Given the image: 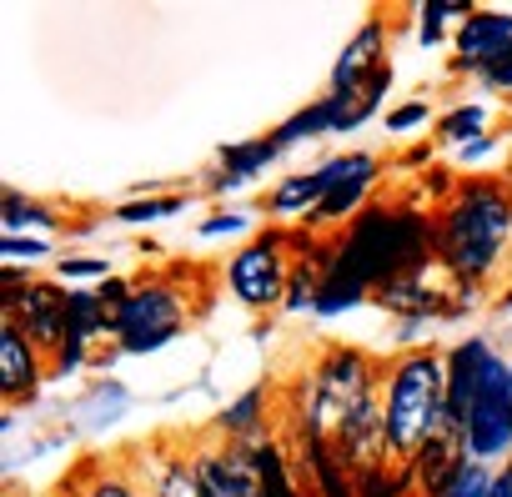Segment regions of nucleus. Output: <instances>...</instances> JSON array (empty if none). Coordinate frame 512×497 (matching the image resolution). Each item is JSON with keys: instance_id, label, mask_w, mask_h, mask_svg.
Here are the masks:
<instances>
[{"instance_id": "29", "label": "nucleus", "mask_w": 512, "mask_h": 497, "mask_svg": "<svg viewBox=\"0 0 512 497\" xmlns=\"http://www.w3.org/2000/svg\"><path fill=\"white\" fill-rule=\"evenodd\" d=\"M176 211H181V196H146V201L116 206V221L136 226V221H156V216H176Z\"/></svg>"}, {"instance_id": "39", "label": "nucleus", "mask_w": 512, "mask_h": 497, "mask_svg": "<svg viewBox=\"0 0 512 497\" xmlns=\"http://www.w3.org/2000/svg\"><path fill=\"white\" fill-rule=\"evenodd\" d=\"M302 497H317V492H302Z\"/></svg>"}, {"instance_id": "5", "label": "nucleus", "mask_w": 512, "mask_h": 497, "mask_svg": "<svg viewBox=\"0 0 512 497\" xmlns=\"http://www.w3.org/2000/svg\"><path fill=\"white\" fill-rule=\"evenodd\" d=\"M181 332H186V302L166 282H136L131 297L111 312V337L131 357L156 352V347L176 342Z\"/></svg>"}, {"instance_id": "15", "label": "nucleus", "mask_w": 512, "mask_h": 497, "mask_svg": "<svg viewBox=\"0 0 512 497\" xmlns=\"http://www.w3.org/2000/svg\"><path fill=\"white\" fill-rule=\"evenodd\" d=\"M492 347L482 337H462L452 352H447V417L467 427V412L477 402V382H482V367H487Z\"/></svg>"}, {"instance_id": "7", "label": "nucleus", "mask_w": 512, "mask_h": 497, "mask_svg": "<svg viewBox=\"0 0 512 497\" xmlns=\"http://www.w3.org/2000/svg\"><path fill=\"white\" fill-rule=\"evenodd\" d=\"M292 287V267H287V236H262L241 246L226 262V292L241 307H282Z\"/></svg>"}, {"instance_id": "21", "label": "nucleus", "mask_w": 512, "mask_h": 497, "mask_svg": "<svg viewBox=\"0 0 512 497\" xmlns=\"http://www.w3.org/2000/svg\"><path fill=\"white\" fill-rule=\"evenodd\" d=\"M256 477H262V497H302L282 442H256Z\"/></svg>"}, {"instance_id": "16", "label": "nucleus", "mask_w": 512, "mask_h": 497, "mask_svg": "<svg viewBox=\"0 0 512 497\" xmlns=\"http://www.w3.org/2000/svg\"><path fill=\"white\" fill-rule=\"evenodd\" d=\"M302 462H307V472H312L317 497H357V472L342 462L337 442H327V437H302Z\"/></svg>"}, {"instance_id": "27", "label": "nucleus", "mask_w": 512, "mask_h": 497, "mask_svg": "<svg viewBox=\"0 0 512 497\" xmlns=\"http://www.w3.org/2000/svg\"><path fill=\"white\" fill-rule=\"evenodd\" d=\"M492 477H497V472H487V462H472V457H467V462H462V467H457L432 497H487Z\"/></svg>"}, {"instance_id": "32", "label": "nucleus", "mask_w": 512, "mask_h": 497, "mask_svg": "<svg viewBox=\"0 0 512 497\" xmlns=\"http://www.w3.org/2000/svg\"><path fill=\"white\" fill-rule=\"evenodd\" d=\"M21 226H56V216L26 196H6V231H21Z\"/></svg>"}, {"instance_id": "14", "label": "nucleus", "mask_w": 512, "mask_h": 497, "mask_svg": "<svg viewBox=\"0 0 512 497\" xmlns=\"http://www.w3.org/2000/svg\"><path fill=\"white\" fill-rule=\"evenodd\" d=\"M41 372H46V352L6 317L0 322V392H6V402H26L41 387Z\"/></svg>"}, {"instance_id": "2", "label": "nucleus", "mask_w": 512, "mask_h": 497, "mask_svg": "<svg viewBox=\"0 0 512 497\" xmlns=\"http://www.w3.org/2000/svg\"><path fill=\"white\" fill-rule=\"evenodd\" d=\"M512 246V191L492 176H467L442 221H437V262L452 282H482Z\"/></svg>"}, {"instance_id": "13", "label": "nucleus", "mask_w": 512, "mask_h": 497, "mask_svg": "<svg viewBox=\"0 0 512 497\" xmlns=\"http://www.w3.org/2000/svg\"><path fill=\"white\" fill-rule=\"evenodd\" d=\"M452 46H457V66H467V71L497 66L512 46V16L507 11H472L452 31Z\"/></svg>"}, {"instance_id": "23", "label": "nucleus", "mask_w": 512, "mask_h": 497, "mask_svg": "<svg viewBox=\"0 0 512 497\" xmlns=\"http://www.w3.org/2000/svg\"><path fill=\"white\" fill-rule=\"evenodd\" d=\"M151 497H201V482H196L191 457L166 452L161 467H156V477H151Z\"/></svg>"}, {"instance_id": "33", "label": "nucleus", "mask_w": 512, "mask_h": 497, "mask_svg": "<svg viewBox=\"0 0 512 497\" xmlns=\"http://www.w3.org/2000/svg\"><path fill=\"white\" fill-rule=\"evenodd\" d=\"M427 121H432L427 101H407V106H397V111H387V116H382V126H387L392 136H407V131L427 126Z\"/></svg>"}, {"instance_id": "24", "label": "nucleus", "mask_w": 512, "mask_h": 497, "mask_svg": "<svg viewBox=\"0 0 512 497\" xmlns=\"http://www.w3.org/2000/svg\"><path fill=\"white\" fill-rule=\"evenodd\" d=\"M372 292L362 282H347V277H322V292H317V317H337V312H352L357 302H367Z\"/></svg>"}, {"instance_id": "37", "label": "nucleus", "mask_w": 512, "mask_h": 497, "mask_svg": "<svg viewBox=\"0 0 512 497\" xmlns=\"http://www.w3.org/2000/svg\"><path fill=\"white\" fill-rule=\"evenodd\" d=\"M487 151H492V141H487V136H482V141H472V146H462V166H467V161H477V156H487Z\"/></svg>"}, {"instance_id": "18", "label": "nucleus", "mask_w": 512, "mask_h": 497, "mask_svg": "<svg viewBox=\"0 0 512 497\" xmlns=\"http://www.w3.org/2000/svg\"><path fill=\"white\" fill-rule=\"evenodd\" d=\"M282 156V146L267 136H256V141H241V146H226L221 151V176H216V186L221 191H231V186H241V181H251L256 171H262V166H272Z\"/></svg>"}, {"instance_id": "9", "label": "nucleus", "mask_w": 512, "mask_h": 497, "mask_svg": "<svg viewBox=\"0 0 512 497\" xmlns=\"http://www.w3.org/2000/svg\"><path fill=\"white\" fill-rule=\"evenodd\" d=\"M6 317L41 347V352H61L66 342V292L61 282H26L11 302H6Z\"/></svg>"}, {"instance_id": "10", "label": "nucleus", "mask_w": 512, "mask_h": 497, "mask_svg": "<svg viewBox=\"0 0 512 497\" xmlns=\"http://www.w3.org/2000/svg\"><path fill=\"white\" fill-rule=\"evenodd\" d=\"M96 337H111V307L101 297V287H71L66 292V342L51 357L56 377H71L76 367H86V347Z\"/></svg>"}, {"instance_id": "22", "label": "nucleus", "mask_w": 512, "mask_h": 497, "mask_svg": "<svg viewBox=\"0 0 512 497\" xmlns=\"http://www.w3.org/2000/svg\"><path fill=\"white\" fill-rule=\"evenodd\" d=\"M412 467L407 462H387V467H367L357 472V497H412Z\"/></svg>"}, {"instance_id": "4", "label": "nucleus", "mask_w": 512, "mask_h": 497, "mask_svg": "<svg viewBox=\"0 0 512 497\" xmlns=\"http://www.w3.org/2000/svg\"><path fill=\"white\" fill-rule=\"evenodd\" d=\"M372 392H377L372 362H367L362 352H352V347H332V352L312 367V377H307V392H302V407H297L302 437H327V442H337V432H342V422L352 417V407H357L362 397H372Z\"/></svg>"}, {"instance_id": "3", "label": "nucleus", "mask_w": 512, "mask_h": 497, "mask_svg": "<svg viewBox=\"0 0 512 497\" xmlns=\"http://www.w3.org/2000/svg\"><path fill=\"white\" fill-rule=\"evenodd\" d=\"M392 462H417V452L432 442L442 412H447V357L437 352H407L382 387Z\"/></svg>"}, {"instance_id": "11", "label": "nucleus", "mask_w": 512, "mask_h": 497, "mask_svg": "<svg viewBox=\"0 0 512 497\" xmlns=\"http://www.w3.org/2000/svg\"><path fill=\"white\" fill-rule=\"evenodd\" d=\"M337 452L352 472H367V467H387L392 462V437H387V412H382V392L362 397L352 407V417L342 422L337 432Z\"/></svg>"}, {"instance_id": "35", "label": "nucleus", "mask_w": 512, "mask_h": 497, "mask_svg": "<svg viewBox=\"0 0 512 497\" xmlns=\"http://www.w3.org/2000/svg\"><path fill=\"white\" fill-rule=\"evenodd\" d=\"M241 226H246V216H236V211H216V216L201 221V236H231V231H241Z\"/></svg>"}, {"instance_id": "36", "label": "nucleus", "mask_w": 512, "mask_h": 497, "mask_svg": "<svg viewBox=\"0 0 512 497\" xmlns=\"http://www.w3.org/2000/svg\"><path fill=\"white\" fill-rule=\"evenodd\" d=\"M487 497H512V472L502 467L497 477H492V487H487Z\"/></svg>"}, {"instance_id": "41", "label": "nucleus", "mask_w": 512, "mask_h": 497, "mask_svg": "<svg viewBox=\"0 0 512 497\" xmlns=\"http://www.w3.org/2000/svg\"><path fill=\"white\" fill-rule=\"evenodd\" d=\"M507 367H512V357H507Z\"/></svg>"}, {"instance_id": "1", "label": "nucleus", "mask_w": 512, "mask_h": 497, "mask_svg": "<svg viewBox=\"0 0 512 497\" xmlns=\"http://www.w3.org/2000/svg\"><path fill=\"white\" fill-rule=\"evenodd\" d=\"M437 257V226L417 211H397V206H367L337 241H332V267L327 277H347L362 282L367 292L417 277L427 262Z\"/></svg>"}, {"instance_id": "34", "label": "nucleus", "mask_w": 512, "mask_h": 497, "mask_svg": "<svg viewBox=\"0 0 512 497\" xmlns=\"http://www.w3.org/2000/svg\"><path fill=\"white\" fill-rule=\"evenodd\" d=\"M81 497H136V487H131L126 472H96L91 487H86Z\"/></svg>"}, {"instance_id": "25", "label": "nucleus", "mask_w": 512, "mask_h": 497, "mask_svg": "<svg viewBox=\"0 0 512 497\" xmlns=\"http://www.w3.org/2000/svg\"><path fill=\"white\" fill-rule=\"evenodd\" d=\"M467 16H472L467 0H427V6H422V26H417L422 46H437V41H442V26H447V21L462 26Z\"/></svg>"}, {"instance_id": "6", "label": "nucleus", "mask_w": 512, "mask_h": 497, "mask_svg": "<svg viewBox=\"0 0 512 497\" xmlns=\"http://www.w3.org/2000/svg\"><path fill=\"white\" fill-rule=\"evenodd\" d=\"M507 447H512V367L507 357L492 352L477 382V402L467 412V457L492 462L507 457Z\"/></svg>"}, {"instance_id": "30", "label": "nucleus", "mask_w": 512, "mask_h": 497, "mask_svg": "<svg viewBox=\"0 0 512 497\" xmlns=\"http://www.w3.org/2000/svg\"><path fill=\"white\" fill-rule=\"evenodd\" d=\"M56 277L61 282H111V267H106V257H61Z\"/></svg>"}, {"instance_id": "28", "label": "nucleus", "mask_w": 512, "mask_h": 497, "mask_svg": "<svg viewBox=\"0 0 512 497\" xmlns=\"http://www.w3.org/2000/svg\"><path fill=\"white\" fill-rule=\"evenodd\" d=\"M317 292H322V272L312 267V262H302V267H292V287H287V312H317Z\"/></svg>"}, {"instance_id": "8", "label": "nucleus", "mask_w": 512, "mask_h": 497, "mask_svg": "<svg viewBox=\"0 0 512 497\" xmlns=\"http://www.w3.org/2000/svg\"><path fill=\"white\" fill-rule=\"evenodd\" d=\"M367 161H377V156H367V151H352V156H332V161H322L317 171H302V176H287L272 196H267V211L272 216H312L347 176H357Z\"/></svg>"}, {"instance_id": "31", "label": "nucleus", "mask_w": 512, "mask_h": 497, "mask_svg": "<svg viewBox=\"0 0 512 497\" xmlns=\"http://www.w3.org/2000/svg\"><path fill=\"white\" fill-rule=\"evenodd\" d=\"M0 252H6V267H16V262H41L51 246L41 241V236H26V231H6L0 236Z\"/></svg>"}, {"instance_id": "38", "label": "nucleus", "mask_w": 512, "mask_h": 497, "mask_svg": "<svg viewBox=\"0 0 512 497\" xmlns=\"http://www.w3.org/2000/svg\"><path fill=\"white\" fill-rule=\"evenodd\" d=\"M502 312H512V292H502Z\"/></svg>"}, {"instance_id": "40", "label": "nucleus", "mask_w": 512, "mask_h": 497, "mask_svg": "<svg viewBox=\"0 0 512 497\" xmlns=\"http://www.w3.org/2000/svg\"><path fill=\"white\" fill-rule=\"evenodd\" d=\"M507 472H512V462H507Z\"/></svg>"}, {"instance_id": "26", "label": "nucleus", "mask_w": 512, "mask_h": 497, "mask_svg": "<svg viewBox=\"0 0 512 497\" xmlns=\"http://www.w3.org/2000/svg\"><path fill=\"white\" fill-rule=\"evenodd\" d=\"M482 121H487L482 106H452V111L437 121V136H442V141H457V146H472V141H482Z\"/></svg>"}, {"instance_id": "12", "label": "nucleus", "mask_w": 512, "mask_h": 497, "mask_svg": "<svg viewBox=\"0 0 512 497\" xmlns=\"http://www.w3.org/2000/svg\"><path fill=\"white\" fill-rule=\"evenodd\" d=\"M387 36H392L387 21H367V26L342 46V56H337V66H332V96H357L377 71H387Z\"/></svg>"}, {"instance_id": "17", "label": "nucleus", "mask_w": 512, "mask_h": 497, "mask_svg": "<svg viewBox=\"0 0 512 497\" xmlns=\"http://www.w3.org/2000/svg\"><path fill=\"white\" fill-rule=\"evenodd\" d=\"M372 186H377V161H367L357 176H347L312 216H307V226L312 231H327V226H342V221H357L362 216V201L372 196Z\"/></svg>"}, {"instance_id": "20", "label": "nucleus", "mask_w": 512, "mask_h": 497, "mask_svg": "<svg viewBox=\"0 0 512 497\" xmlns=\"http://www.w3.org/2000/svg\"><path fill=\"white\" fill-rule=\"evenodd\" d=\"M262 417H267V392H262V387H251V392H241L231 407H221L216 427H221L231 442H251L256 432H262Z\"/></svg>"}, {"instance_id": "19", "label": "nucleus", "mask_w": 512, "mask_h": 497, "mask_svg": "<svg viewBox=\"0 0 512 497\" xmlns=\"http://www.w3.org/2000/svg\"><path fill=\"white\" fill-rule=\"evenodd\" d=\"M322 131H342V101H337V96H322V101H312L307 111H297L287 126L272 131V141L287 151V146L312 141V136H322Z\"/></svg>"}]
</instances>
